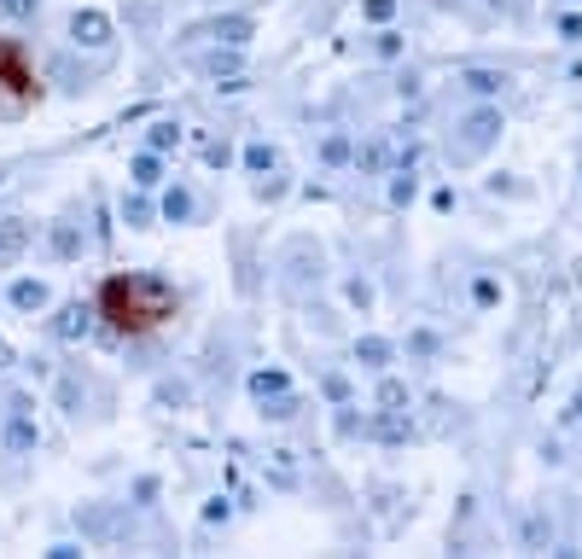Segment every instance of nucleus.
<instances>
[{
	"instance_id": "f257e3e1",
	"label": "nucleus",
	"mask_w": 582,
	"mask_h": 559,
	"mask_svg": "<svg viewBox=\"0 0 582 559\" xmlns=\"http://www.w3.org/2000/svg\"><path fill=\"white\" fill-rule=\"evenodd\" d=\"M169 309H175V292H169L164 274H111L105 280V315H111L123 333L157 326Z\"/></svg>"
},
{
	"instance_id": "f03ea898",
	"label": "nucleus",
	"mask_w": 582,
	"mask_h": 559,
	"mask_svg": "<svg viewBox=\"0 0 582 559\" xmlns=\"http://www.w3.org/2000/svg\"><path fill=\"white\" fill-rule=\"evenodd\" d=\"M501 134V111L495 105H478L471 117H460V140H455V157H478L489 152V140Z\"/></svg>"
},
{
	"instance_id": "7ed1b4c3",
	"label": "nucleus",
	"mask_w": 582,
	"mask_h": 559,
	"mask_svg": "<svg viewBox=\"0 0 582 559\" xmlns=\"http://www.w3.org/2000/svg\"><path fill=\"white\" fill-rule=\"evenodd\" d=\"M187 42H222V47H245V42H250V18H210V24L187 29Z\"/></svg>"
},
{
	"instance_id": "20e7f679",
	"label": "nucleus",
	"mask_w": 582,
	"mask_h": 559,
	"mask_svg": "<svg viewBox=\"0 0 582 559\" xmlns=\"http://www.w3.org/2000/svg\"><path fill=\"white\" fill-rule=\"evenodd\" d=\"M70 42H82V47H105V42H111V18L94 12V6H76V12H70Z\"/></svg>"
},
{
	"instance_id": "39448f33",
	"label": "nucleus",
	"mask_w": 582,
	"mask_h": 559,
	"mask_svg": "<svg viewBox=\"0 0 582 559\" xmlns=\"http://www.w3.org/2000/svg\"><path fill=\"white\" fill-rule=\"evenodd\" d=\"M94 333V309L88 303H65L53 315V338H65V344H76V338H88Z\"/></svg>"
},
{
	"instance_id": "423d86ee",
	"label": "nucleus",
	"mask_w": 582,
	"mask_h": 559,
	"mask_svg": "<svg viewBox=\"0 0 582 559\" xmlns=\"http://www.w3.org/2000/svg\"><path fill=\"white\" fill-rule=\"evenodd\" d=\"M76 525H82L88 536H99V542L123 536V513H105V507H82V513H76Z\"/></svg>"
},
{
	"instance_id": "0eeeda50",
	"label": "nucleus",
	"mask_w": 582,
	"mask_h": 559,
	"mask_svg": "<svg viewBox=\"0 0 582 559\" xmlns=\"http://www.w3.org/2000/svg\"><path fill=\"white\" fill-rule=\"evenodd\" d=\"M460 88H466L471 99H489V94H501V88H507V76H501V70L471 65V70H460Z\"/></svg>"
},
{
	"instance_id": "6e6552de",
	"label": "nucleus",
	"mask_w": 582,
	"mask_h": 559,
	"mask_svg": "<svg viewBox=\"0 0 582 559\" xmlns=\"http://www.w3.org/2000/svg\"><path fill=\"white\" fill-rule=\"evenodd\" d=\"M35 443H42V432H35V419H29L24 408H18V414L6 419V448H12V455H29Z\"/></svg>"
},
{
	"instance_id": "1a4fd4ad",
	"label": "nucleus",
	"mask_w": 582,
	"mask_h": 559,
	"mask_svg": "<svg viewBox=\"0 0 582 559\" xmlns=\"http://www.w3.org/2000/svg\"><path fill=\"white\" fill-rule=\"evenodd\" d=\"M268 484H274V489H297V484H303V478H297V455H291V448H274V455H268Z\"/></svg>"
},
{
	"instance_id": "9d476101",
	"label": "nucleus",
	"mask_w": 582,
	"mask_h": 559,
	"mask_svg": "<svg viewBox=\"0 0 582 559\" xmlns=\"http://www.w3.org/2000/svg\"><path fill=\"white\" fill-rule=\"evenodd\" d=\"M367 432H373L379 443H408V432H414V425H408V414H396V408H385V414H379L373 425H367Z\"/></svg>"
},
{
	"instance_id": "9b49d317",
	"label": "nucleus",
	"mask_w": 582,
	"mask_h": 559,
	"mask_svg": "<svg viewBox=\"0 0 582 559\" xmlns=\"http://www.w3.org/2000/svg\"><path fill=\"white\" fill-rule=\"evenodd\" d=\"M152 216H157V210H152V198H146V187L123 198V222L128 227H152Z\"/></svg>"
},
{
	"instance_id": "f8f14e48",
	"label": "nucleus",
	"mask_w": 582,
	"mask_h": 559,
	"mask_svg": "<svg viewBox=\"0 0 582 559\" xmlns=\"http://www.w3.org/2000/svg\"><path fill=\"white\" fill-rule=\"evenodd\" d=\"M280 391H291V379L280 373V367H263V373H250V396L263 402V396H280Z\"/></svg>"
},
{
	"instance_id": "ddd939ff",
	"label": "nucleus",
	"mask_w": 582,
	"mask_h": 559,
	"mask_svg": "<svg viewBox=\"0 0 582 559\" xmlns=\"http://www.w3.org/2000/svg\"><path fill=\"white\" fill-rule=\"evenodd\" d=\"M47 303V286H42V280H12V309H24V315H29V309H42Z\"/></svg>"
},
{
	"instance_id": "4468645a",
	"label": "nucleus",
	"mask_w": 582,
	"mask_h": 559,
	"mask_svg": "<svg viewBox=\"0 0 582 559\" xmlns=\"http://www.w3.org/2000/svg\"><path fill=\"white\" fill-rule=\"evenodd\" d=\"M29 245V227L18 222V216H6V222H0V257H18Z\"/></svg>"
},
{
	"instance_id": "2eb2a0df",
	"label": "nucleus",
	"mask_w": 582,
	"mask_h": 559,
	"mask_svg": "<svg viewBox=\"0 0 582 559\" xmlns=\"http://www.w3.org/2000/svg\"><path fill=\"white\" fill-rule=\"evenodd\" d=\"M349 157H356L367 175H379V169L390 164V140H367V146H361V152H349Z\"/></svg>"
},
{
	"instance_id": "dca6fc26",
	"label": "nucleus",
	"mask_w": 582,
	"mask_h": 559,
	"mask_svg": "<svg viewBox=\"0 0 582 559\" xmlns=\"http://www.w3.org/2000/svg\"><path fill=\"white\" fill-rule=\"evenodd\" d=\"M356 362L361 367H390V344L385 338H356Z\"/></svg>"
},
{
	"instance_id": "f3484780",
	"label": "nucleus",
	"mask_w": 582,
	"mask_h": 559,
	"mask_svg": "<svg viewBox=\"0 0 582 559\" xmlns=\"http://www.w3.org/2000/svg\"><path fill=\"white\" fill-rule=\"evenodd\" d=\"M169 216V222H187V216H193V193H187V187H169L164 193V204H157Z\"/></svg>"
},
{
	"instance_id": "a211bd4d",
	"label": "nucleus",
	"mask_w": 582,
	"mask_h": 559,
	"mask_svg": "<svg viewBox=\"0 0 582 559\" xmlns=\"http://www.w3.org/2000/svg\"><path fill=\"white\" fill-rule=\"evenodd\" d=\"M0 82L6 88H29V76H24V65H18V53L6 42H0Z\"/></svg>"
},
{
	"instance_id": "6ab92c4d",
	"label": "nucleus",
	"mask_w": 582,
	"mask_h": 559,
	"mask_svg": "<svg viewBox=\"0 0 582 559\" xmlns=\"http://www.w3.org/2000/svg\"><path fill=\"white\" fill-rule=\"evenodd\" d=\"M525 542L530 548H548V542H554V518H548V513H530L525 518Z\"/></svg>"
},
{
	"instance_id": "aec40b11",
	"label": "nucleus",
	"mask_w": 582,
	"mask_h": 559,
	"mask_svg": "<svg viewBox=\"0 0 582 559\" xmlns=\"http://www.w3.org/2000/svg\"><path fill=\"white\" fill-rule=\"evenodd\" d=\"M239 47H227V53H222V47H216V53H204V70H210V76H239Z\"/></svg>"
},
{
	"instance_id": "412c9836",
	"label": "nucleus",
	"mask_w": 582,
	"mask_h": 559,
	"mask_svg": "<svg viewBox=\"0 0 582 559\" xmlns=\"http://www.w3.org/2000/svg\"><path fill=\"white\" fill-rule=\"evenodd\" d=\"M164 181V169H157V152H140L134 157V187H157Z\"/></svg>"
},
{
	"instance_id": "4be33fe9",
	"label": "nucleus",
	"mask_w": 582,
	"mask_h": 559,
	"mask_svg": "<svg viewBox=\"0 0 582 559\" xmlns=\"http://www.w3.org/2000/svg\"><path fill=\"white\" fill-rule=\"evenodd\" d=\"M245 169H257V175L274 169V146H268V140H250V146H245Z\"/></svg>"
},
{
	"instance_id": "5701e85b",
	"label": "nucleus",
	"mask_w": 582,
	"mask_h": 559,
	"mask_svg": "<svg viewBox=\"0 0 582 559\" xmlns=\"http://www.w3.org/2000/svg\"><path fill=\"white\" fill-rule=\"evenodd\" d=\"M263 414H268V419H291V414H297V396H291V391L263 396Z\"/></svg>"
},
{
	"instance_id": "b1692460",
	"label": "nucleus",
	"mask_w": 582,
	"mask_h": 559,
	"mask_svg": "<svg viewBox=\"0 0 582 559\" xmlns=\"http://www.w3.org/2000/svg\"><path fill=\"white\" fill-rule=\"evenodd\" d=\"M414 193H419L414 169H402V175H396V181H390V204H414Z\"/></svg>"
},
{
	"instance_id": "393cba45",
	"label": "nucleus",
	"mask_w": 582,
	"mask_h": 559,
	"mask_svg": "<svg viewBox=\"0 0 582 559\" xmlns=\"http://www.w3.org/2000/svg\"><path fill=\"white\" fill-rule=\"evenodd\" d=\"M349 152H356V146H349V134H326V146H320V157H326V164H349Z\"/></svg>"
},
{
	"instance_id": "a878e982",
	"label": "nucleus",
	"mask_w": 582,
	"mask_h": 559,
	"mask_svg": "<svg viewBox=\"0 0 582 559\" xmlns=\"http://www.w3.org/2000/svg\"><path fill=\"white\" fill-rule=\"evenodd\" d=\"M175 140H180V128H175V123H152V134H146V146H152V152H169Z\"/></svg>"
},
{
	"instance_id": "bb28decb",
	"label": "nucleus",
	"mask_w": 582,
	"mask_h": 559,
	"mask_svg": "<svg viewBox=\"0 0 582 559\" xmlns=\"http://www.w3.org/2000/svg\"><path fill=\"white\" fill-rule=\"evenodd\" d=\"M379 402H385V408H402L408 402V385H402V379H385V385H379Z\"/></svg>"
},
{
	"instance_id": "cd10ccee",
	"label": "nucleus",
	"mask_w": 582,
	"mask_h": 559,
	"mask_svg": "<svg viewBox=\"0 0 582 559\" xmlns=\"http://www.w3.org/2000/svg\"><path fill=\"white\" fill-rule=\"evenodd\" d=\"M361 12H367V24H390L396 18V0H367Z\"/></svg>"
},
{
	"instance_id": "c85d7f7f",
	"label": "nucleus",
	"mask_w": 582,
	"mask_h": 559,
	"mask_svg": "<svg viewBox=\"0 0 582 559\" xmlns=\"http://www.w3.org/2000/svg\"><path fill=\"white\" fill-rule=\"evenodd\" d=\"M320 391L333 396V402H349V379L344 373H326V379H320Z\"/></svg>"
},
{
	"instance_id": "c756f323",
	"label": "nucleus",
	"mask_w": 582,
	"mask_h": 559,
	"mask_svg": "<svg viewBox=\"0 0 582 559\" xmlns=\"http://www.w3.org/2000/svg\"><path fill=\"white\" fill-rule=\"evenodd\" d=\"M227 513H234V502H227V495H210V502H204V525H222Z\"/></svg>"
},
{
	"instance_id": "7c9ffc66",
	"label": "nucleus",
	"mask_w": 582,
	"mask_h": 559,
	"mask_svg": "<svg viewBox=\"0 0 582 559\" xmlns=\"http://www.w3.org/2000/svg\"><path fill=\"white\" fill-rule=\"evenodd\" d=\"M333 425H338V437H356V432H361L356 408H344V402H338V419H333Z\"/></svg>"
},
{
	"instance_id": "2f4dec72",
	"label": "nucleus",
	"mask_w": 582,
	"mask_h": 559,
	"mask_svg": "<svg viewBox=\"0 0 582 559\" xmlns=\"http://www.w3.org/2000/svg\"><path fill=\"white\" fill-rule=\"evenodd\" d=\"M53 251H58V257H76L82 245H76V234H70V227H53Z\"/></svg>"
},
{
	"instance_id": "473e14b6",
	"label": "nucleus",
	"mask_w": 582,
	"mask_h": 559,
	"mask_svg": "<svg viewBox=\"0 0 582 559\" xmlns=\"http://www.w3.org/2000/svg\"><path fill=\"white\" fill-rule=\"evenodd\" d=\"M227 157H234V152H227V140H210V146H204V164H210V169H222Z\"/></svg>"
},
{
	"instance_id": "72a5a7b5",
	"label": "nucleus",
	"mask_w": 582,
	"mask_h": 559,
	"mask_svg": "<svg viewBox=\"0 0 582 559\" xmlns=\"http://www.w3.org/2000/svg\"><path fill=\"white\" fill-rule=\"evenodd\" d=\"M35 6L42 0H0V12H12V18H35Z\"/></svg>"
},
{
	"instance_id": "f704fd0d",
	"label": "nucleus",
	"mask_w": 582,
	"mask_h": 559,
	"mask_svg": "<svg viewBox=\"0 0 582 559\" xmlns=\"http://www.w3.org/2000/svg\"><path fill=\"white\" fill-rule=\"evenodd\" d=\"M349 303L367 309V303H373V286H367V280H349Z\"/></svg>"
},
{
	"instance_id": "c9c22d12",
	"label": "nucleus",
	"mask_w": 582,
	"mask_h": 559,
	"mask_svg": "<svg viewBox=\"0 0 582 559\" xmlns=\"http://www.w3.org/2000/svg\"><path fill=\"white\" fill-rule=\"evenodd\" d=\"M471 297H478V303H495V297H501V286H495V280H478V286H471Z\"/></svg>"
},
{
	"instance_id": "e433bc0d",
	"label": "nucleus",
	"mask_w": 582,
	"mask_h": 559,
	"mask_svg": "<svg viewBox=\"0 0 582 559\" xmlns=\"http://www.w3.org/2000/svg\"><path fill=\"white\" fill-rule=\"evenodd\" d=\"M559 35H565V42H582V18L565 12V18H559Z\"/></svg>"
},
{
	"instance_id": "4c0bfd02",
	"label": "nucleus",
	"mask_w": 582,
	"mask_h": 559,
	"mask_svg": "<svg viewBox=\"0 0 582 559\" xmlns=\"http://www.w3.org/2000/svg\"><path fill=\"white\" fill-rule=\"evenodd\" d=\"M396 53H402V35H390V29H385V35H379V58H396Z\"/></svg>"
},
{
	"instance_id": "58836bf2",
	"label": "nucleus",
	"mask_w": 582,
	"mask_h": 559,
	"mask_svg": "<svg viewBox=\"0 0 582 559\" xmlns=\"http://www.w3.org/2000/svg\"><path fill=\"white\" fill-rule=\"evenodd\" d=\"M0 367H12V344L6 338H0Z\"/></svg>"
},
{
	"instance_id": "ea45409f",
	"label": "nucleus",
	"mask_w": 582,
	"mask_h": 559,
	"mask_svg": "<svg viewBox=\"0 0 582 559\" xmlns=\"http://www.w3.org/2000/svg\"><path fill=\"white\" fill-rule=\"evenodd\" d=\"M571 419H582V391H577V396H571Z\"/></svg>"
}]
</instances>
